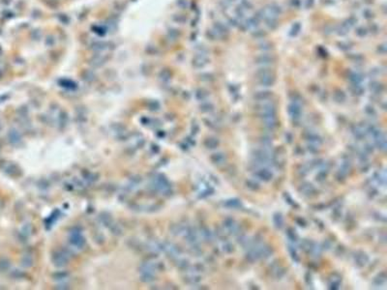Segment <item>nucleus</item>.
Here are the masks:
<instances>
[{"label": "nucleus", "instance_id": "nucleus-15", "mask_svg": "<svg viewBox=\"0 0 387 290\" xmlns=\"http://www.w3.org/2000/svg\"><path fill=\"white\" fill-rule=\"evenodd\" d=\"M289 4L293 8H299L301 5V0H289Z\"/></svg>", "mask_w": 387, "mask_h": 290}, {"label": "nucleus", "instance_id": "nucleus-20", "mask_svg": "<svg viewBox=\"0 0 387 290\" xmlns=\"http://www.w3.org/2000/svg\"><path fill=\"white\" fill-rule=\"evenodd\" d=\"M314 3H315V0H307V7L308 8H310V7H312V6L314 5Z\"/></svg>", "mask_w": 387, "mask_h": 290}, {"label": "nucleus", "instance_id": "nucleus-19", "mask_svg": "<svg viewBox=\"0 0 387 290\" xmlns=\"http://www.w3.org/2000/svg\"><path fill=\"white\" fill-rule=\"evenodd\" d=\"M339 48H342V49H344V50H346V49L350 48V44H347V43H341Z\"/></svg>", "mask_w": 387, "mask_h": 290}, {"label": "nucleus", "instance_id": "nucleus-9", "mask_svg": "<svg viewBox=\"0 0 387 290\" xmlns=\"http://www.w3.org/2000/svg\"><path fill=\"white\" fill-rule=\"evenodd\" d=\"M336 31H337V33H338L339 35H341V36H345V35H346L348 32H350V28H348L345 23H342L341 25H339V26L337 27V29H336Z\"/></svg>", "mask_w": 387, "mask_h": 290}, {"label": "nucleus", "instance_id": "nucleus-11", "mask_svg": "<svg viewBox=\"0 0 387 290\" xmlns=\"http://www.w3.org/2000/svg\"><path fill=\"white\" fill-rule=\"evenodd\" d=\"M270 95L271 94L268 91H261V92H257L255 95V98L259 101H265L270 97Z\"/></svg>", "mask_w": 387, "mask_h": 290}, {"label": "nucleus", "instance_id": "nucleus-18", "mask_svg": "<svg viewBox=\"0 0 387 290\" xmlns=\"http://www.w3.org/2000/svg\"><path fill=\"white\" fill-rule=\"evenodd\" d=\"M174 20H175V21H178V22H184L186 21V17H184L181 15H177V16L174 17Z\"/></svg>", "mask_w": 387, "mask_h": 290}, {"label": "nucleus", "instance_id": "nucleus-12", "mask_svg": "<svg viewBox=\"0 0 387 290\" xmlns=\"http://www.w3.org/2000/svg\"><path fill=\"white\" fill-rule=\"evenodd\" d=\"M300 29H301V25H300V23H299V22L294 23V24L292 25V26H291L290 30H289V35H290L291 37L296 36L298 33H299Z\"/></svg>", "mask_w": 387, "mask_h": 290}, {"label": "nucleus", "instance_id": "nucleus-16", "mask_svg": "<svg viewBox=\"0 0 387 290\" xmlns=\"http://www.w3.org/2000/svg\"><path fill=\"white\" fill-rule=\"evenodd\" d=\"M363 17L366 18H372L373 17V13L371 10H365L363 12Z\"/></svg>", "mask_w": 387, "mask_h": 290}, {"label": "nucleus", "instance_id": "nucleus-7", "mask_svg": "<svg viewBox=\"0 0 387 290\" xmlns=\"http://www.w3.org/2000/svg\"><path fill=\"white\" fill-rule=\"evenodd\" d=\"M257 48L262 52H269L270 50L273 49V44L269 41L263 40L257 45Z\"/></svg>", "mask_w": 387, "mask_h": 290}, {"label": "nucleus", "instance_id": "nucleus-2", "mask_svg": "<svg viewBox=\"0 0 387 290\" xmlns=\"http://www.w3.org/2000/svg\"><path fill=\"white\" fill-rule=\"evenodd\" d=\"M257 78L258 83L262 86H272L275 82V75L270 69L262 67L257 72Z\"/></svg>", "mask_w": 387, "mask_h": 290}, {"label": "nucleus", "instance_id": "nucleus-14", "mask_svg": "<svg viewBox=\"0 0 387 290\" xmlns=\"http://www.w3.org/2000/svg\"><path fill=\"white\" fill-rule=\"evenodd\" d=\"M179 35H180L179 31L176 30V29H171V30L168 31V36L171 38V39H173V40H176L177 38L179 37Z\"/></svg>", "mask_w": 387, "mask_h": 290}, {"label": "nucleus", "instance_id": "nucleus-10", "mask_svg": "<svg viewBox=\"0 0 387 290\" xmlns=\"http://www.w3.org/2000/svg\"><path fill=\"white\" fill-rule=\"evenodd\" d=\"M252 35H253V38H255V39H264L265 36H266V33H265L264 30L257 28L255 30H253Z\"/></svg>", "mask_w": 387, "mask_h": 290}, {"label": "nucleus", "instance_id": "nucleus-6", "mask_svg": "<svg viewBox=\"0 0 387 290\" xmlns=\"http://www.w3.org/2000/svg\"><path fill=\"white\" fill-rule=\"evenodd\" d=\"M208 61L209 60L206 55H204L203 53H199L198 55H195V58L193 59V65L195 68H202L207 64Z\"/></svg>", "mask_w": 387, "mask_h": 290}, {"label": "nucleus", "instance_id": "nucleus-8", "mask_svg": "<svg viewBox=\"0 0 387 290\" xmlns=\"http://www.w3.org/2000/svg\"><path fill=\"white\" fill-rule=\"evenodd\" d=\"M288 110H289V113L292 117H298V115L300 114V108H299V105H298L297 104H295V103L289 105Z\"/></svg>", "mask_w": 387, "mask_h": 290}, {"label": "nucleus", "instance_id": "nucleus-1", "mask_svg": "<svg viewBox=\"0 0 387 290\" xmlns=\"http://www.w3.org/2000/svg\"><path fill=\"white\" fill-rule=\"evenodd\" d=\"M282 8L280 5L276 3H271L266 5L261 10L257 12V17L261 21H267L270 20H278V17L282 14Z\"/></svg>", "mask_w": 387, "mask_h": 290}, {"label": "nucleus", "instance_id": "nucleus-13", "mask_svg": "<svg viewBox=\"0 0 387 290\" xmlns=\"http://www.w3.org/2000/svg\"><path fill=\"white\" fill-rule=\"evenodd\" d=\"M355 33H356V35H357L358 37H365V36L367 35V33H368V31H367V29H366L365 27L360 26V27H358V28L356 29V31H355Z\"/></svg>", "mask_w": 387, "mask_h": 290}, {"label": "nucleus", "instance_id": "nucleus-4", "mask_svg": "<svg viewBox=\"0 0 387 290\" xmlns=\"http://www.w3.org/2000/svg\"><path fill=\"white\" fill-rule=\"evenodd\" d=\"M275 60L276 59L274 57V55H272L269 52H262L255 58L256 64L262 66V67H267L269 65L274 64Z\"/></svg>", "mask_w": 387, "mask_h": 290}, {"label": "nucleus", "instance_id": "nucleus-5", "mask_svg": "<svg viewBox=\"0 0 387 290\" xmlns=\"http://www.w3.org/2000/svg\"><path fill=\"white\" fill-rule=\"evenodd\" d=\"M259 21H261V20H259V18L257 17V15L249 17L248 18H246L244 23H243L244 28L245 29H248V30H252V31L255 30V29H257L258 27Z\"/></svg>", "mask_w": 387, "mask_h": 290}, {"label": "nucleus", "instance_id": "nucleus-17", "mask_svg": "<svg viewBox=\"0 0 387 290\" xmlns=\"http://www.w3.org/2000/svg\"><path fill=\"white\" fill-rule=\"evenodd\" d=\"M377 50H378V52L380 54H385V52H386V45L385 44H382V45L378 46Z\"/></svg>", "mask_w": 387, "mask_h": 290}, {"label": "nucleus", "instance_id": "nucleus-21", "mask_svg": "<svg viewBox=\"0 0 387 290\" xmlns=\"http://www.w3.org/2000/svg\"><path fill=\"white\" fill-rule=\"evenodd\" d=\"M226 1H227L228 3H230V4H231V3L236 2V1H240V2H241V1H243V0H226Z\"/></svg>", "mask_w": 387, "mask_h": 290}, {"label": "nucleus", "instance_id": "nucleus-3", "mask_svg": "<svg viewBox=\"0 0 387 290\" xmlns=\"http://www.w3.org/2000/svg\"><path fill=\"white\" fill-rule=\"evenodd\" d=\"M228 34V29L225 24L221 22H216L213 25V28L207 33L212 40H218L226 37Z\"/></svg>", "mask_w": 387, "mask_h": 290}]
</instances>
